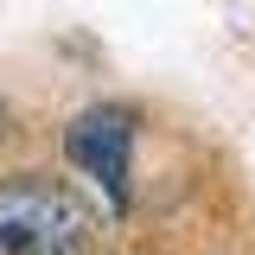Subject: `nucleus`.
<instances>
[{
	"label": "nucleus",
	"mask_w": 255,
	"mask_h": 255,
	"mask_svg": "<svg viewBox=\"0 0 255 255\" xmlns=\"http://www.w3.org/2000/svg\"><path fill=\"white\" fill-rule=\"evenodd\" d=\"M64 153L90 172L115 204H128V153H134V115L128 109H90L64 128Z\"/></svg>",
	"instance_id": "nucleus-2"
},
{
	"label": "nucleus",
	"mask_w": 255,
	"mask_h": 255,
	"mask_svg": "<svg viewBox=\"0 0 255 255\" xmlns=\"http://www.w3.org/2000/svg\"><path fill=\"white\" fill-rule=\"evenodd\" d=\"M90 243L83 198L58 179H6L0 185V255H77Z\"/></svg>",
	"instance_id": "nucleus-1"
}]
</instances>
